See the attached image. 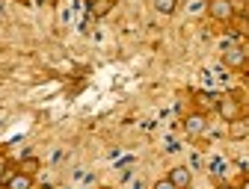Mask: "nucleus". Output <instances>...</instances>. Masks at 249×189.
<instances>
[{
	"label": "nucleus",
	"instance_id": "f257e3e1",
	"mask_svg": "<svg viewBox=\"0 0 249 189\" xmlns=\"http://www.w3.org/2000/svg\"><path fill=\"white\" fill-rule=\"evenodd\" d=\"M211 15L216 18V21H231V15H234V3L231 0H211Z\"/></svg>",
	"mask_w": 249,
	"mask_h": 189
},
{
	"label": "nucleus",
	"instance_id": "f03ea898",
	"mask_svg": "<svg viewBox=\"0 0 249 189\" xmlns=\"http://www.w3.org/2000/svg\"><path fill=\"white\" fill-rule=\"evenodd\" d=\"M216 112H220V118H226V121H234V118H240V104L234 98H223L216 104Z\"/></svg>",
	"mask_w": 249,
	"mask_h": 189
},
{
	"label": "nucleus",
	"instance_id": "7ed1b4c3",
	"mask_svg": "<svg viewBox=\"0 0 249 189\" xmlns=\"http://www.w3.org/2000/svg\"><path fill=\"white\" fill-rule=\"evenodd\" d=\"M169 180L175 183V189H190V169H187V166H175L172 172H169Z\"/></svg>",
	"mask_w": 249,
	"mask_h": 189
},
{
	"label": "nucleus",
	"instance_id": "20e7f679",
	"mask_svg": "<svg viewBox=\"0 0 249 189\" xmlns=\"http://www.w3.org/2000/svg\"><path fill=\"white\" fill-rule=\"evenodd\" d=\"M223 62L229 68H240L243 62H246V53H243V47H226V53H223Z\"/></svg>",
	"mask_w": 249,
	"mask_h": 189
},
{
	"label": "nucleus",
	"instance_id": "39448f33",
	"mask_svg": "<svg viewBox=\"0 0 249 189\" xmlns=\"http://www.w3.org/2000/svg\"><path fill=\"white\" fill-rule=\"evenodd\" d=\"M184 127H187V133H202L208 127V121H205L202 112H190V115L184 118Z\"/></svg>",
	"mask_w": 249,
	"mask_h": 189
},
{
	"label": "nucleus",
	"instance_id": "423d86ee",
	"mask_svg": "<svg viewBox=\"0 0 249 189\" xmlns=\"http://www.w3.org/2000/svg\"><path fill=\"white\" fill-rule=\"evenodd\" d=\"M9 189H33V174H24V172H15L6 183Z\"/></svg>",
	"mask_w": 249,
	"mask_h": 189
},
{
	"label": "nucleus",
	"instance_id": "0eeeda50",
	"mask_svg": "<svg viewBox=\"0 0 249 189\" xmlns=\"http://www.w3.org/2000/svg\"><path fill=\"white\" fill-rule=\"evenodd\" d=\"M231 127H229V133H231V139H246L249 136V124L243 121V118H234V121H229Z\"/></svg>",
	"mask_w": 249,
	"mask_h": 189
},
{
	"label": "nucleus",
	"instance_id": "6e6552de",
	"mask_svg": "<svg viewBox=\"0 0 249 189\" xmlns=\"http://www.w3.org/2000/svg\"><path fill=\"white\" fill-rule=\"evenodd\" d=\"M110 9H113V0H92V15L95 18H104Z\"/></svg>",
	"mask_w": 249,
	"mask_h": 189
},
{
	"label": "nucleus",
	"instance_id": "1a4fd4ad",
	"mask_svg": "<svg viewBox=\"0 0 249 189\" xmlns=\"http://www.w3.org/2000/svg\"><path fill=\"white\" fill-rule=\"evenodd\" d=\"M178 6V0H154V9H158L160 15H172Z\"/></svg>",
	"mask_w": 249,
	"mask_h": 189
},
{
	"label": "nucleus",
	"instance_id": "9d476101",
	"mask_svg": "<svg viewBox=\"0 0 249 189\" xmlns=\"http://www.w3.org/2000/svg\"><path fill=\"white\" fill-rule=\"evenodd\" d=\"M151 189H175V183H172L169 177H163V180H158V183H154Z\"/></svg>",
	"mask_w": 249,
	"mask_h": 189
},
{
	"label": "nucleus",
	"instance_id": "9b49d317",
	"mask_svg": "<svg viewBox=\"0 0 249 189\" xmlns=\"http://www.w3.org/2000/svg\"><path fill=\"white\" fill-rule=\"evenodd\" d=\"M21 172H24V174H33V172H36V160H27Z\"/></svg>",
	"mask_w": 249,
	"mask_h": 189
},
{
	"label": "nucleus",
	"instance_id": "f8f14e48",
	"mask_svg": "<svg viewBox=\"0 0 249 189\" xmlns=\"http://www.w3.org/2000/svg\"><path fill=\"white\" fill-rule=\"evenodd\" d=\"M240 189H249V177H246V180H243V183H240Z\"/></svg>",
	"mask_w": 249,
	"mask_h": 189
},
{
	"label": "nucleus",
	"instance_id": "ddd939ff",
	"mask_svg": "<svg viewBox=\"0 0 249 189\" xmlns=\"http://www.w3.org/2000/svg\"><path fill=\"white\" fill-rule=\"evenodd\" d=\"M39 3H56V0H39Z\"/></svg>",
	"mask_w": 249,
	"mask_h": 189
},
{
	"label": "nucleus",
	"instance_id": "4468645a",
	"mask_svg": "<svg viewBox=\"0 0 249 189\" xmlns=\"http://www.w3.org/2000/svg\"><path fill=\"white\" fill-rule=\"evenodd\" d=\"M246 27H249V12H246Z\"/></svg>",
	"mask_w": 249,
	"mask_h": 189
},
{
	"label": "nucleus",
	"instance_id": "2eb2a0df",
	"mask_svg": "<svg viewBox=\"0 0 249 189\" xmlns=\"http://www.w3.org/2000/svg\"><path fill=\"white\" fill-rule=\"evenodd\" d=\"M0 189H9V186H6V183H3V186H0Z\"/></svg>",
	"mask_w": 249,
	"mask_h": 189
},
{
	"label": "nucleus",
	"instance_id": "dca6fc26",
	"mask_svg": "<svg viewBox=\"0 0 249 189\" xmlns=\"http://www.w3.org/2000/svg\"><path fill=\"white\" fill-rule=\"evenodd\" d=\"M220 189H231V186H220Z\"/></svg>",
	"mask_w": 249,
	"mask_h": 189
}]
</instances>
